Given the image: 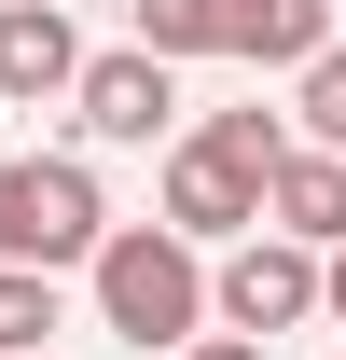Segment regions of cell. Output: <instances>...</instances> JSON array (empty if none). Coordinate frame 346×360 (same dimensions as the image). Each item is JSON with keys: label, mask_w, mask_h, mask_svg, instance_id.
I'll return each mask as SVG.
<instances>
[{"label": "cell", "mask_w": 346, "mask_h": 360, "mask_svg": "<svg viewBox=\"0 0 346 360\" xmlns=\"http://www.w3.org/2000/svg\"><path fill=\"white\" fill-rule=\"evenodd\" d=\"M70 125H84L97 153H153V139L180 125V70H167V56H139V42L84 56V70H70Z\"/></svg>", "instance_id": "cell-4"}, {"label": "cell", "mask_w": 346, "mask_h": 360, "mask_svg": "<svg viewBox=\"0 0 346 360\" xmlns=\"http://www.w3.org/2000/svg\"><path fill=\"white\" fill-rule=\"evenodd\" d=\"M84 277H97V319H111L139 360H167V347L208 333V250H180L167 222H111L84 250Z\"/></svg>", "instance_id": "cell-1"}, {"label": "cell", "mask_w": 346, "mask_h": 360, "mask_svg": "<svg viewBox=\"0 0 346 360\" xmlns=\"http://www.w3.org/2000/svg\"><path fill=\"white\" fill-rule=\"evenodd\" d=\"M70 70H84L70 0H0V97H14V111H42V97H70Z\"/></svg>", "instance_id": "cell-6"}, {"label": "cell", "mask_w": 346, "mask_h": 360, "mask_svg": "<svg viewBox=\"0 0 346 360\" xmlns=\"http://www.w3.org/2000/svg\"><path fill=\"white\" fill-rule=\"evenodd\" d=\"M194 153H222V167H277V153H291V125H277V111H208V125H194Z\"/></svg>", "instance_id": "cell-12"}, {"label": "cell", "mask_w": 346, "mask_h": 360, "mask_svg": "<svg viewBox=\"0 0 346 360\" xmlns=\"http://www.w3.org/2000/svg\"><path fill=\"white\" fill-rule=\"evenodd\" d=\"M319 319H346V236L319 250Z\"/></svg>", "instance_id": "cell-13"}, {"label": "cell", "mask_w": 346, "mask_h": 360, "mask_svg": "<svg viewBox=\"0 0 346 360\" xmlns=\"http://www.w3.org/2000/svg\"><path fill=\"white\" fill-rule=\"evenodd\" d=\"M277 125H291L305 153H346V42H319L291 70V111H277Z\"/></svg>", "instance_id": "cell-9"}, {"label": "cell", "mask_w": 346, "mask_h": 360, "mask_svg": "<svg viewBox=\"0 0 346 360\" xmlns=\"http://www.w3.org/2000/svg\"><path fill=\"white\" fill-rule=\"evenodd\" d=\"M167 360H263L250 333H194V347H167Z\"/></svg>", "instance_id": "cell-14"}, {"label": "cell", "mask_w": 346, "mask_h": 360, "mask_svg": "<svg viewBox=\"0 0 346 360\" xmlns=\"http://www.w3.org/2000/svg\"><path fill=\"white\" fill-rule=\"evenodd\" d=\"M125 42L167 56V70L180 56H222V0H125Z\"/></svg>", "instance_id": "cell-10"}, {"label": "cell", "mask_w": 346, "mask_h": 360, "mask_svg": "<svg viewBox=\"0 0 346 360\" xmlns=\"http://www.w3.org/2000/svg\"><path fill=\"white\" fill-rule=\"evenodd\" d=\"M97 236H111V194H97L84 153H14L0 167V264H84Z\"/></svg>", "instance_id": "cell-2"}, {"label": "cell", "mask_w": 346, "mask_h": 360, "mask_svg": "<svg viewBox=\"0 0 346 360\" xmlns=\"http://www.w3.org/2000/svg\"><path fill=\"white\" fill-rule=\"evenodd\" d=\"M319 42H333V0H222V56L250 70H305Z\"/></svg>", "instance_id": "cell-8"}, {"label": "cell", "mask_w": 346, "mask_h": 360, "mask_svg": "<svg viewBox=\"0 0 346 360\" xmlns=\"http://www.w3.org/2000/svg\"><path fill=\"white\" fill-rule=\"evenodd\" d=\"M42 333H56V277L0 264V360H42Z\"/></svg>", "instance_id": "cell-11"}, {"label": "cell", "mask_w": 346, "mask_h": 360, "mask_svg": "<svg viewBox=\"0 0 346 360\" xmlns=\"http://www.w3.org/2000/svg\"><path fill=\"white\" fill-rule=\"evenodd\" d=\"M263 236H291V250H333L346 236V153H277V167H263Z\"/></svg>", "instance_id": "cell-7"}, {"label": "cell", "mask_w": 346, "mask_h": 360, "mask_svg": "<svg viewBox=\"0 0 346 360\" xmlns=\"http://www.w3.org/2000/svg\"><path fill=\"white\" fill-rule=\"evenodd\" d=\"M208 319L250 333V347H263V333H305V319H319V250H291V236L250 222V236L208 264Z\"/></svg>", "instance_id": "cell-3"}, {"label": "cell", "mask_w": 346, "mask_h": 360, "mask_svg": "<svg viewBox=\"0 0 346 360\" xmlns=\"http://www.w3.org/2000/svg\"><path fill=\"white\" fill-rule=\"evenodd\" d=\"M250 222H263V180L180 139V153H167V236H180V250H236Z\"/></svg>", "instance_id": "cell-5"}]
</instances>
